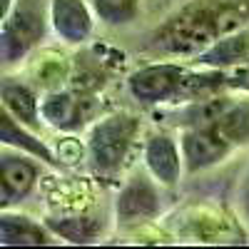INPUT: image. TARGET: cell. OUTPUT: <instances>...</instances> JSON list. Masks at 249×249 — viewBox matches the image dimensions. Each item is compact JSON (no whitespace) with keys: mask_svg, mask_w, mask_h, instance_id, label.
<instances>
[{"mask_svg":"<svg viewBox=\"0 0 249 249\" xmlns=\"http://www.w3.org/2000/svg\"><path fill=\"white\" fill-rule=\"evenodd\" d=\"M249 23V0H195L152 35V48L167 55L202 53Z\"/></svg>","mask_w":249,"mask_h":249,"instance_id":"obj_1","label":"cell"},{"mask_svg":"<svg viewBox=\"0 0 249 249\" xmlns=\"http://www.w3.org/2000/svg\"><path fill=\"white\" fill-rule=\"evenodd\" d=\"M137 132V120L132 115H110L105 120H100L88 140V150L90 160L95 164L97 172H117L120 164L124 162L130 152V144Z\"/></svg>","mask_w":249,"mask_h":249,"instance_id":"obj_2","label":"cell"},{"mask_svg":"<svg viewBox=\"0 0 249 249\" xmlns=\"http://www.w3.org/2000/svg\"><path fill=\"white\" fill-rule=\"evenodd\" d=\"M187 82H190V77L179 65H175V62H157V65H147L132 72L127 85H130L132 97H137L144 105H157V102L177 100L184 92Z\"/></svg>","mask_w":249,"mask_h":249,"instance_id":"obj_3","label":"cell"},{"mask_svg":"<svg viewBox=\"0 0 249 249\" xmlns=\"http://www.w3.org/2000/svg\"><path fill=\"white\" fill-rule=\"evenodd\" d=\"M45 33L43 10L33 3H18L13 13L5 15L3 35H0V53L5 62L20 60Z\"/></svg>","mask_w":249,"mask_h":249,"instance_id":"obj_4","label":"cell"},{"mask_svg":"<svg viewBox=\"0 0 249 249\" xmlns=\"http://www.w3.org/2000/svg\"><path fill=\"white\" fill-rule=\"evenodd\" d=\"M230 152V142L222 137V132L210 124V127H195L182 135V157L192 172L204 170L210 164H217Z\"/></svg>","mask_w":249,"mask_h":249,"instance_id":"obj_5","label":"cell"},{"mask_svg":"<svg viewBox=\"0 0 249 249\" xmlns=\"http://www.w3.org/2000/svg\"><path fill=\"white\" fill-rule=\"evenodd\" d=\"M157 212H160V197L144 177H135L117 197V219L122 224L150 219Z\"/></svg>","mask_w":249,"mask_h":249,"instance_id":"obj_6","label":"cell"},{"mask_svg":"<svg viewBox=\"0 0 249 249\" xmlns=\"http://www.w3.org/2000/svg\"><path fill=\"white\" fill-rule=\"evenodd\" d=\"M50 18L55 33L68 43H82L92 30L90 10L82 0H53Z\"/></svg>","mask_w":249,"mask_h":249,"instance_id":"obj_7","label":"cell"},{"mask_svg":"<svg viewBox=\"0 0 249 249\" xmlns=\"http://www.w3.org/2000/svg\"><path fill=\"white\" fill-rule=\"evenodd\" d=\"M182 160L175 140H170L167 135H155L147 140L144 147V162H147L150 175L162 182V184H175L179 179V170H182Z\"/></svg>","mask_w":249,"mask_h":249,"instance_id":"obj_8","label":"cell"},{"mask_svg":"<svg viewBox=\"0 0 249 249\" xmlns=\"http://www.w3.org/2000/svg\"><path fill=\"white\" fill-rule=\"evenodd\" d=\"M37 170L35 164L28 162L25 157L15 155H3L0 160V184H3V210H8L10 204L20 202L35 184Z\"/></svg>","mask_w":249,"mask_h":249,"instance_id":"obj_9","label":"cell"},{"mask_svg":"<svg viewBox=\"0 0 249 249\" xmlns=\"http://www.w3.org/2000/svg\"><path fill=\"white\" fill-rule=\"evenodd\" d=\"M247 57H249V30L244 28L232 35H224L214 45L197 53L199 65H210V68H227V65H234V62H244Z\"/></svg>","mask_w":249,"mask_h":249,"instance_id":"obj_10","label":"cell"},{"mask_svg":"<svg viewBox=\"0 0 249 249\" xmlns=\"http://www.w3.org/2000/svg\"><path fill=\"white\" fill-rule=\"evenodd\" d=\"M40 117L60 130H75L82 120L80 100L68 92H53L40 102Z\"/></svg>","mask_w":249,"mask_h":249,"instance_id":"obj_11","label":"cell"},{"mask_svg":"<svg viewBox=\"0 0 249 249\" xmlns=\"http://www.w3.org/2000/svg\"><path fill=\"white\" fill-rule=\"evenodd\" d=\"M0 242L8 247H40L48 244V232L28 217L5 212L0 217Z\"/></svg>","mask_w":249,"mask_h":249,"instance_id":"obj_12","label":"cell"},{"mask_svg":"<svg viewBox=\"0 0 249 249\" xmlns=\"http://www.w3.org/2000/svg\"><path fill=\"white\" fill-rule=\"evenodd\" d=\"M0 95H3V110L10 112L18 122H23V124L37 122L40 102L35 100V95L25 85H20V82H5Z\"/></svg>","mask_w":249,"mask_h":249,"instance_id":"obj_13","label":"cell"},{"mask_svg":"<svg viewBox=\"0 0 249 249\" xmlns=\"http://www.w3.org/2000/svg\"><path fill=\"white\" fill-rule=\"evenodd\" d=\"M0 140H3L5 144H13V147H23V150H28L30 155H35V157H40V160H45V162H55V157H53V152L45 147L40 140H35L33 135H28L25 130H23V122H18L10 112H5L3 110V117H0Z\"/></svg>","mask_w":249,"mask_h":249,"instance_id":"obj_14","label":"cell"},{"mask_svg":"<svg viewBox=\"0 0 249 249\" xmlns=\"http://www.w3.org/2000/svg\"><path fill=\"white\" fill-rule=\"evenodd\" d=\"M212 124L230 144H249V102H239V105L219 110Z\"/></svg>","mask_w":249,"mask_h":249,"instance_id":"obj_15","label":"cell"},{"mask_svg":"<svg viewBox=\"0 0 249 249\" xmlns=\"http://www.w3.org/2000/svg\"><path fill=\"white\" fill-rule=\"evenodd\" d=\"M90 3L95 15L107 25H127L140 10L137 0H90Z\"/></svg>","mask_w":249,"mask_h":249,"instance_id":"obj_16","label":"cell"},{"mask_svg":"<svg viewBox=\"0 0 249 249\" xmlns=\"http://www.w3.org/2000/svg\"><path fill=\"white\" fill-rule=\"evenodd\" d=\"M48 227H50L53 232L62 234L68 242H75V244L90 242V239H95L97 232H100V224H97L95 219H90V217H70V219H60V222L50 219Z\"/></svg>","mask_w":249,"mask_h":249,"instance_id":"obj_17","label":"cell"},{"mask_svg":"<svg viewBox=\"0 0 249 249\" xmlns=\"http://www.w3.org/2000/svg\"><path fill=\"white\" fill-rule=\"evenodd\" d=\"M247 202H249V192H247Z\"/></svg>","mask_w":249,"mask_h":249,"instance_id":"obj_18","label":"cell"}]
</instances>
